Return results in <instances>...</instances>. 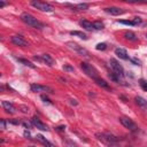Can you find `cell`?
Segmentation results:
<instances>
[{
    "label": "cell",
    "instance_id": "26",
    "mask_svg": "<svg viewBox=\"0 0 147 147\" xmlns=\"http://www.w3.org/2000/svg\"><path fill=\"white\" fill-rule=\"evenodd\" d=\"M64 144H65V146H67V147H78L74 141H70V140H65V142H64Z\"/></svg>",
    "mask_w": 147,
    "mask_h": 147
},
{
    "label": "cell",
    "instance_id": "13",
    "mask_svg": "<svg viewBox=\"0 0 147 147\" xmlns=\"http://www.w3.org/2000/svg\"><path fill=\"white\" fill-rule=\"evenodd\" d=\"M2 107L5 108V110L9 114H14L15 113V107L13 103H10L9 101H2Z\"/></svg>",
    "mask_w": 147,
    "mask_h": 147
},
{
    "label": "cell",
    "instance_id": "35",
    "mask_svg": "<svg viewBox=\"0 0 147 147\" xmlns=\"http://www.w3.org/2000/svg\"><path fill=\"white\" fill-rule=\"evenodd\" d=\"M146 37H147V34H146Z\"/></svg>",
    "mask_w": 147,
    "mask_h": 147
},
{
    "label": "cell",
    "instance_id": "21",
    "mask_svg": "<svg viewBox=\"0 0 147 147\" xmlns=\"http://www.w3.org/2000/svg\"><path fill=\"white\" fill-rule=\"evenodd\" d=\"M124 37L126 38V39H129V40H132V41H136L137 40V37H136V34L133 33V32H125V34H124Z\"/></svg>",
    "mask_w": 147,
    "mask_h": 147
},
{
    "label": "cell",
    "instance_id": "25",
    "mask_svg": "<svg viewBox=\"0 0 147 147\" xmlns=\"http://www.w3.org/2000/svg\"><path fill=\"white\" fill-rule=\"evenodd\" d=\"M117 22L121 23V24H125V25H134L133 21H123V20H121V21H117Z\"/></svg>",
    "mask_w": 147,
    "mask_h": 147
},
{
    "label": "cell",
    "instance_id": "1",
    "mask_svg": "<svg viewBox=\"0 0 147 147\" xmlns=\"http://www.w3.org/2000/svg\"><path fill=\"white\" fill-rule=\"evenodd\" d=\"M95 137L98 138V140H100L101 142H103L108 147H116L117 144H118V139L115 136L110 134V133H100V132H98V133H95Z\"/></svg>",
    "mask_w": 147,
    "mask_h": 147
},
{
    "label": "cell",
    "instance_id": "18",
    "mask_svg": "<svg viewBox=\"0 0 147 147\" xmlns=\"http://www.w3.org/2000/svg\"><path fill=\"white\" fill-rule=\"evenodd\" d=\"M37 139H38L40 142H42V144H44L46 147H55V146H54L53 144H51V142H49L47 139H45V138H44L41 134H38V136H37Z\"/></svg>",
    "mask_w": 147,
    "mask_h": 147
},
{
    "label": "cell",
    "instance_id": "22",
    "mask_svg": "<svg viewBox=\"0 0 147 147\" xmlns=\"http://www.w3.org/2000/svg\"><path fill=\"white\" fill-rule=\"evenodd\" d=\"M93 26H94V30H101L105 28V24L100 21H96V22H93Z\"/></svg>",
    "mask_w": 147,
    "mask_h": 147
},
{
    "label": "cell",
    "instance_id": "4",
    "mask_svg": "<svg viewBox=\"0 0 147 147\" xmlns=\"http://www.w3.org/2000/svg\"><path fill=\"white\" fill-rule=\"evenodd\" d=\"M119 122L122 123V125L124 126V127H126L127 130H130V131H137L138 130V125L131 119V118H129V117H125V116H123V117H121L119 118Z\"/></svg>",
    "mask_w": 147,
    "mask_h": 147
},
{
    "label": "cell",
    "instance_id": "5",
    "mask_svg": "<svg viewBox=\"0 0 147 147\" xmlns=\"http://www.w3.org/2000/svg\"><path fill=\"white\" fill-rule=\"evenodd\" d=\"M109 63H110V67H111L114 74H116L118 77H123V75H124V69H123V67H122L115 59H110V60H109Z\"/></svg>",
    "mask_w": 147,
    "mask_h": 147
},
{
    "label": "cell",
    "instance_id": "15",
    "mask_svg": "<svg viewBox=\"0 0 147 147\" xmlns=\"http://www.w3.org/2000/svg\"><path fill=\"white\" fill-rule=\"evenodd\" d=\"M67 6H70L75 10H86L88 8V3H77V5H69V3H67Z\"/></svg>",
    "mask_w": 147,
    "mask_h": 147
},
{
    "label": "cell",
    "instance_id": "7",
    "mask_svg": "<svg viewBox=\"0 0 147 147\" xmlns=\"http://www.w3.org/2000/svg\"><path fill=\"white\" fill-rule=\"evenodd\" d=\"M67 46H68L70 49L75 51V52H77V53H79V54H82V55H84V56H88V52H87L85 48H83L82 46H79L78 44L74 42V41H68V42H67Z\"/></svg>",
    "mask_w": 147,
    "mask_h": 147
},
{
    "label": "cell",
    "instance_id": "33",
    "mask_svg": "<svg viewBox=\"0 0 147 147\" xmlns=\"http://www.w3.org/2000/svg\"><path fill=\"white\" fill-rule=\"evenodd\" d=\"M5 5H6V3H5L3 1H0V8H2V7H5Z\"/></svg>",
    "mask_w": 147,
    "mask_h": 147
},
{
    "label": "cell",
    "instance_id": "16",
    "mask_svg": "<svg viewBox=\"0 0 147 147\" xmlns=\"http://www.w3.org/2000/svg\"><path fill=\"white\" fill-rule=\"evenodd\" d=\"M79 24L84 28V29H86V30H94V26H93V23L92 22H88V21H86V20H83V21H80L79 22Z\"/></svg>",
    "mask_w": 147,
    "mask_h": 147
},
{
    "label": "cell",
    "instance_id": "28",
    "mask_svg": "<svg viewBox=\"0 0 147 147\" xmlns=\"http://www.w3.org/2000/svg\"><path fill=\"white\" fill-rule=\"evenodd\" d=\"M63 69H64L65 71H74V68L70 67L69 64H64V65H63Z\"/></svg>",
    "mask_w": 147,
    "mask_h": 147
},
{
    "label": "cell",
    "instance_id": "11",
    "mask_svg": "<svg viewBox=\"0 0 147 147\" xmlns=\"http://www.w3.org/2000/svg\"><path fill=\"white\" fill-rule=\"evenodd\" d=\"M105 11L110 15H121L124 13V9L119 7H108V8H105Z\"/></svg>",
    "mask_w": 147,
    "mask_h": 147
},
{
    "label": "cell",
    "instance_id": "10",
    "mask_svg": "<svg viewBox=\"0 0 147 147\" xmlns=\"http://www.w3.org/2000/svg\"><path fill=\"white\" fill-rule=\"evenodd\" d=\"M31 123H32L37 129H39V130H41V131H47V130H48V126H47L45 123H42L38 117H32Z\"/></svg>",
    "mask_w": 147,
    "mask_h": 147
},
{
    "label": "cell",
    "instance_id": "27",
    "mask_svg": "<svg viewBox=\"0 0 147 147\" xmlns=\"http://www.w3.org/2000/svg\"><path fill=\"white\" fill-rule=\"evenodd\" d=\"M140 86L144 91H147V83L145 80H140Z\"/></svg>",
    "mask_w": 147,
    "mask_h": 147
},
{
    "label": "cell",
    "instance_id": "29",
    "mask_svg": "<svg viewBox=\"0 0 147 147\" xmlns=\"http://www.w3.org/2000/svg\"><path fill=\"white\" fill-rule=\"evenodd\" d=\"M133 23H134V25H137V24H139V23H141V18L140 17H134L133 20Z\"/></svg>",
    "mask_w": 147,
    "mask_h": 147
},
{
    "label": "cell",
    "instance_id": "34",
    "mask_svg": "<svg viewBox=\"0 0 147 147\" xmlns=\"http://www.w3.org/2000/svg\"><path fill=\"white\" fill-rule=\"evenodd\" d=\"M64 129H65L64 126H59V127H57V130H59V131H63Z\"/></svg>",
    "mask_w": 147,
    "mask_h": 147
},
{
    "label": "cell",
    "instance_id": "3",
    "mask_svg": "<svg viewBox=\"0 0 147 147\" xmlns=\"http://www.w3.org/2000/svg\"><path fill=\"white\" fill-rule=\"evenodd\" d=\"M80 68H82V70H83L88 77H91V78H93V79L99 78V72H98V70H96L92 64H90V63H87V62H82V63H80Z\"/></svg>",
    "mask_w": 147,
    "mask_h": 147
},
{
    "label": "cell",
    "instance_id": "2",
    "mask_svg": "<svg viewBox=\"0 0 147 147\" xmlns=\"http://www.w3.org/2000/svg\"><path fill=\"white\" fill-rule=\"evenodd\" d=\"M21 18H22V21L25 23V24H28V25H30V26H32V28H34V29H42L45 25L40 22V21H38L34 16H32L31 14H29V13H23L22 15H21Z\"/></svg>",
    "mask_w": 147,
    "mask_h": 147
},
{
    "label": "cell",
    "instance_id": "12",
    "mask_svg": "<svg viewBox=\"0 0 147 147\" xmlns=\"http://www.w3.org/2000/svg\"><path fill=\"white\" fill-rule=\"evenodd\" d=\"M115 54H116L119 59H122V60H129V55H127L126 51L123 49V48H116V49H115Z\"/></svg>",
    "mask_w": 147,
    "mask_h": 147
},
{
    "label": "cell",
    "instance_id": "30",
    "mask_svg": "<svg viewBox=\"0 0 147 147\" xmlns=\"http://www.w3.org/2000/svg\"><path fill=\"white\" fill-rule=\"evenodd\" d=\"M130 60H131V61H132L134 64H137V65H140V61H139V60H137V59H134V57H133V59H130Z\"/></svg>",
    "mask_w": 147,
    "mask_h": 147
},
{
    "label": "cell",
    "instance_id": "32",
    "mask_svg": "<svg viewBox=\"0 0 147 147\" xmlns=\"http://www.w3.org/2000/svg\"><path fill=\"white\" fill-rule=\"evenodd\" d=\"M41 99H42L44 101H47V102L49 101V100H48V98H47V96H45V95H41Z\"/></svg>",
    "mask_w": 147,
    "mask_h": 147
},
{
    "label": "cell",
    "instance_id": "14",
    "mask_svg": "<svg viewBox=\"0 0 147 147\" xmlns=\"http://www.w3.org/2000/svg\"><path fill=\"white\" fill-rule=\"evenodd\" d=\"M136 102H137V105L139 106V107H141L144 110H147V100H145L144 98H141V96H136Z\"/></svg>",
    "mask_w": 147,
    "mask_h": 147
},
{
    "label": "cell",
    "instance_id": "17",
    "mask_svg": "<svg viewBox=\"0 0 147 147\" xmlns=\"http://www.w3.org/2000/svg\"><path fill=\"white\" fill-rule=\"evenodd\" d=\"M41 60H42L46 64H48V65H53V63H54V60H53V57H52L49 54H42V55H41Z\"/></svg>",
    "mask_w": 147,
    "mask_h": 147
},
{
    "label": "cell",
    "instance_id": "19",
    "mask_svg": "<svg viewBox=\"0 0 147 147\" xmlns=\"http://www.w3.org/2000/svg\"><path fill=\"white\" fill-rule=\"evenodd\" d=\"M94 80H95V83H96L99 86H102V87H105V88H110V87H109V85H108V83H107L105 79L96 78V79H94Z\"/></svg>",
    "mask_w": 147,
    "mask_h": 147
},
{
    "label": "cell",
    "instance_id": "6",
    "mask_svg": "<svg viewBox=\"0 0 147 147\" xmlns=\"http://www.w3.org/2000/svg\"><path fill=\"white\" fill-rule=\"evenodd\" d=\"M31 5H32L33 7H36L37 9L41 10V11H53V10H54L53 6H51V5L47 3V2H42V1H32Z\"/></svg>",
    "mask_w": 147,
    "mask_h": 147
},
{
    "label": "cell",
    "instance_id": "8",
    "mask_svg": "<svg viewBox=\"0 0 147 147\" xmlns=\"http://www.w3.org/2000/svg\"><path fill=\"white\" fill-rule=\"evenodd\" d=\"M10 40H11V42H13L14 45H16V46H21V47H28V46H29L28 41H25L22 36H13V37L10 38Z\"/></svg>",
    "mask_w": 147,
    "mask_h": 147
},
{
    "label": "cell",
    "instance_id": "20",
    "mask_svg": "<svg viewBox=\"0 0 147 147\" xmlns=\"http://www.w3.org/2000/svg\"><path fill=\"white\" fill-rule=\"evenodd\" d=\"M70 34H71V36H77V37H79V38H82V39H84V40L87 39V36H86L84 32H82V31H71Z\"/></svg>",
    "mask_w": 147,
    "mask_h": 147
},
{
    "label": "cell",
    "instance_id": "31",
    "mask_svg": "<svg viewBox=\"0 0 147 147\" xmlns=\"http://www.w3.org/2000/svg\"><path fill=\"white\" fill-rule=\"evenodd\" d=\"M1 129H2V130L6 129V121H5V119H1Z\"/></svg>",
    "mask_w": 147,
    "mask_h": 147
},
{
    "label": "cell",
    "instance_id": "24",
    "mask_svg": "<svg viewBox=\"0 0 147 147\" xmlns=\"http://www.w3.org/2000/svg\"><path fill=\"white\" fill-rule=\"evenodd\" d=\"M95 48H96L98 51H105V49L107 48V45H106L105 42H100V44H98V45L95 46Z\"/></svg>",
    "mask_w": 147,
    "mask_h": 147
},
{
    "label": "cell",
    "instance_id": "9",
    "mask_svg": "<svg viewBox=\"0 0 147 147\" xmlns=\"http://www.w3.org/2000/svg\"><path fill=\"white\" fill-rule=\"evenodd\" d=\"M31 91L32 92H53V90L48 86H44V85H39V84H32L31 85Z\"/></svg>",
    "mask_w": 147,
    "mask_h": 147
},
{
    "label": "cell",
    "instance_id": "23",
    "mask_svg": "<svg viewBox=\"0 0 147 147\" xmlns=\"http://www.w3.org/2000/svg\"><path fill=\"white\" fill-rule=\"evenodd\" d=\"M21 63H23V64H25V65H28V67H30V68H36V65H33L30 61H28V60H24V59H17Z\"/></svg>",
    "mask_w": 147,
    "mask_h": 147
}]
</instances>
